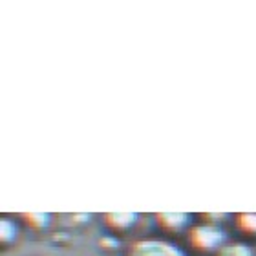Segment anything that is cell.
Returning <instances> with one entry per match:
<instances>
[{
    "instance_id": "7a4b0ae2",
    "label": "cell",
    "mask_w": 256,
    "mask_h": 256,
    "mask_svg": "<svg viewBox=\"0 0 256 256\" xmlns=\"http://www.w3.org/2000/svg\"><path fill=\"white\" fill-rule=\"evenodd\" d=\"M126 256H187L183 249L165 240H139L136 242Z\"/></svg>"
},
{
    "instance_id": "52a82bcc",
    "label": "cell",
    "mask_w": 256,
    "mask_h": 256,
    "mask_svg": "<svg viewBox=\"0 0 256 256\" xmlns=\"http://www.w3.org/2000/svg\"><path fill=\"white\" fill-rule=\"evenodd\" d=\"M16 234H18V230H16V225L11 222V220H2L0 222V242H2V246H8V244H13L16 240Z\"/></svg>"
},
{
    "instance_id": "5b68a950",
    "label": "cell",
    "mask_w": 256,
    "mask_h": 256,
    "mask_svg": "<svg viewBox=\"0 0 256 256\" xmlns=\"http://www.w3.org/2000/svg\"><path fill=\"white\" fill-rule=\"evenodd\" d=\"M236 227L246 236H256V212H238L236 214Z\"/></svg>"
},
{
    "instance_id": "277c9868",
    "label": "cell",
    "mask_w": 256,
    "mask_h": 256,
    "mask_svg": "<svg viewBox=\"0 0 256 256\" xmlns=\"http://www.w3.org/2000/svg\"><path fill=\"white\" fill-rule=\"evenodd\" d=\"M138 222V214L126 212V210H116V212H104V224L114 232H126L132 229Z\"/></svg>"
},
{
    "instance_id": "6da1fadb",
    "label": "cell",
    "mask_w": 256,
    "mask_h": 256,
    "mask_svg": "<svg viewBox=\"0 0 256 256\" xmlns=\"http://www.w3.org/2000/svg\"><path fill=\"white\" fill-rule=\"evenodd\" d=\"M187 240L192 249L198 252H218L227 246L225 230L214 224H200L188 227Z\"/></svg>"
},
{
    "instance_id": "9c48e42d",
    "label": "cell",
    "mask_w": 256,
    "mask_h": 256,
    "mask_svg": "<svg viewBox=\"0 0 256 256\" xmlns=\"http://www.w3.org/2000/svg\"><path fill=\"white\" fill-rule=\"evenodd\" d=\"M227 216H229L227 212H203L202 214V218L205 220V224H214V225H218L220 222H224Z\"/></svg>"
},
{
    "instance_id": "3957f363",
    "label": "cell",
    "mask_w": 256,
    "mask_h": 256,
    "mask_svg": "<svg viewBox=\"0 0 256 256\" xmlns=\"http://www.w3.org/2000/svg\"><path fill=\"white\" fill-rule=\"evenodd\" d=\"M156 224L166 234H178L190 225V214L178 210H163L156 212Z\"/></svg>"
},
{
    "instance_id": "ba28073f",
    "label": "cell",
    "mask_w": 256,
    "mask_h": 256,
    "mask_svg": "<svg viewBox=\"0 0 256 256\" xmlns=\"http://www.w3.org/2000/svg\"><path fill=\"white\" fill-rule=\"evenodd\" d=\"M24 222H26V224L35 230L46 229L48 224H50V214H46V212H26L24 214Z\"/></svg>"
},
{
    "instance_id": "8992f818",
    "label": "cell",
    "mask_w": 256,
    "mask_h": 256,
    "mask_svg": "<svg viewBox=\"0 0 256 256\" xmlns=\"http://www.w3.org/2000/svg\"><path fill=\"white\" fill-rule=\"evenodd\" d=\"M216 256H254V252L251 251V247L242 244V242H232L227 244L224 249H220L216 252Z\"/></svg>"
}]
</instances>
